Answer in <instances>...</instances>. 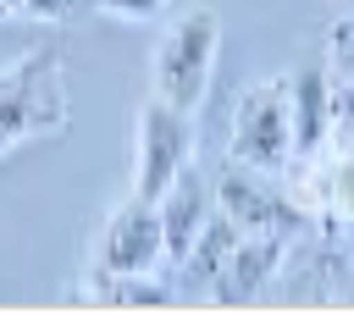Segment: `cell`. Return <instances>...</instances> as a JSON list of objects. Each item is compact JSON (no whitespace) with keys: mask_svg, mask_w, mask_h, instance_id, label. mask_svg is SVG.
I'll use <instances>...</instances> for the list:
<instances>
[{"mask_svg":"<svg viewBox=\"0 0 354 315\" xmlns=\"http://www.w3.org/2000/svg\"><path fill=\"white\" fill-rule=\"evenodd\" d=\"M66 116V72L55 50H28L11 66H0V155L33 138H55Z\"/></svg>","mask_w":354,"mask_h":315,"instance_id":"6da1fadb","label":"cell"},{"mask_svg":"<svg viewBox=\"0 0 354 315\" xmlns=\"http://www.w3.org/2000/svg\"><path fill=\"white\" fill-rule=\"evenodd\" d=\"M326 61H332V72H337V77H348V83H354V11L332 22V33H326Z\"/></svg>","mask_w":354,"mask_h":315,"instance_id":"8fae6325","label":"cell"},{"mask_svg":"<svg viewBox=\"0 0 354 315\" xmlns=\"http://www.w3.org/2000/svg\"><path fill=\"white\" fill-rule=\"evenodd\" d=\"M160 265H166V238H160L155 199L127 193V199L105 216V227H100L94 276L111 282V276H144V271H160Z\"/></svg>","mask_w":354,"mask_h":315,"instance_id":"5b68a950","label":"cell"},{"mask_svg":"<svg viewBox=\"0 0 354 315\" xmlns=\"http://www.w3.org/2000/svg\"><path fill=\"white\" fill-rule=\"evenodd\" d=\"M216 50H221V17L210 6H188L177 11L160 39H155V61H149V83L155 99L177 105V111H199L216 77Z\"/></svg>","mask_w":354,"mask_h":315,"instance_id":"7a4b0ae2","label":"cell"},{"mask_svg":"<svg viewBox=\"0 0 354 315\" xmlns=\"http://www.w3.org/2000/svg\"><path fill=\"white\" fill-rule=\"evenodd\" d=\"M343 227H348V254H354V221H343Z\"/></svg>","mask_w":354,"mask_h":315,"instance_id":"4fadbf2b","label":"cell"},{"mask_svg":"<svg viewBox=\"0 0 354 315\" xmlns=\"http://www.w3.org/2000/svg\"><path fill=\"white\" fill-rule=\"evenodd\" d=\"M227 149L238 166H254L277 177L293 160V105H288V77H260L232 99L227 122Z\"/></svg>","mask_w":354,"mask_h":315,"instance_id":"3957f363","label":"cell"},{"mask_svg":"<svg viewBox=\"0 0 354 315\" xmlns=\"http://www.w3.org/2000/svg\"><path fill=\"white\" fill-rule=\"evenodd\" d=\"M288 243H293V232H243L210 298H216V304H254V298L266 293V282L282 271Z\"/></svg>","mask_w":354,"mask_h":315,"instance_id":"ba28073f","label":"cell"},{"mask_svg":"<svg viewBox=\"0 0 354 315\" xmlns=\"http://www.w3.org/2000/svg\"><path fill=\"white\" fill-rule=\"evenodd\" d=\"M188 166H194V116L149 94L133 127V193L160 199Z\"/></svg>","mask_w":354,"mask_h":315,"instance_id":"277c9868","label":"cell"},{"mask_svg":"<svg viewBox=\"0 0 354 315\" xmlns=\"http://www.w3.org/2000/svg\"><path fill=\"white\" fill-rule=\"evenodd\" d=\"M155 216H160V238H166V265H177L188 254V243L205 232V221L216 216V177H205L199 166H188L155 199Z\"/></svg>","mask_w":354,"mask_h":315,"instance_id":"52a82bcc","label":"cell"},{"mask_svg":"<svg viewBox=\"0 0 354 315\" xmlns=\"http://www.w3.org/2000/svg\"><path fill=\"white\" fill-rule=\"evenodd\" d=\"M94 6L111 11V17H122V22H155L166 11V0H94Z\"/></svg>","mask_w":354,"mask_h":315,"instance_id":"7c38bea8","label":"cell"},{"mask_svg":"<svg viewBox=\"0 0 354 315\" xmlns=\"http://www.w3.org/2000/svg\"><path fill=\"white\" fill-rule=\"evenodd\" d=\"M77 6H83V0H77Z\"/></svg>","mask_w":354,"mask_h":315,"instance_id":"5bb4252c","label":"cell"},{"mask_svg":"<svg viewBox=\"0 0 354 315\" xmlns=\"http://www.w3.org/2000/svg\"><path fill=\"white\" fill-rule=\"evenodd\" d=\"M216 210L238 232H299V227H310L288 188L266 182V171L238 166V160H232V171L216 177Z\"/></svg>","mask_w":354,"mask_h":315,"instance_id":"8992f818","label":"cell"},{"mask_svg":"<svg viewBox=\"0 0 354 315\" xmlns=\"http://www.w3.org/2000/svg\"><path fill=\"white\" fill-rule=\"evenodd\" d=\"M288 105H293V160L321 155L332 144V72L299 66L288 77Z\"/></svg>","mask_w":354,"mask_h":315,"instance_id":"9c48e42d","label":"cell"},{"mask_svg":"<svg viewBox=\"0 0 354 315\" xmlns=\"http://www.w3.org/2000/svg\"><path fill=\"white\" fill-rule=\"evenodd\" d=\"M238 238H243V232L216 210V216L205 221V232L188 243V254L177 260V282H183L188 293H205V298H210L216 282H221V271H227V260H232V249H238Z\"/></svg>","mask_w":354,"mask_h":315,"instance_id":"30bf717a","label":"cell"}]
</instances>
